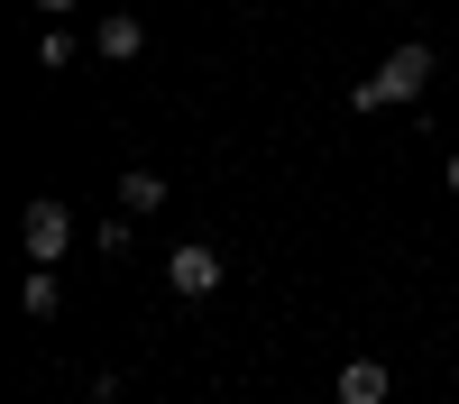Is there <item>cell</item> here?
I'll list each match as a JSON object with an SVG mask.
<instances>
[{"instance_id":"1","label":"cell","mask_w":459,"mask_h":404,"mask_svg":"<svg viewBox=\"0 0 459 404\" xmlns=\"http://www.w3.org/2000/svg\"><path fill=\"white\" fill-rule=\"evenodd\" d=\"M423 83H432V47L413 37V47H395L386 64L368 73V83H350V110H395V101H423Z\"/></svg>"},{"instance_id":"2","label":"cell","mask_w":459,"mask_h":404,"mask_svg":"<svg viewBox=\"0 0 459 404\" xmlns=\"http://www.w3.org/2000/svg\"><path fill=\"white\" fill-rule=\"evenodd\" d=\"M19 248L37 257V267H56V257L74 248V211H65V202H28V211H19Z\"/></svg>"},{"instance_id":"3","label":"cell","mask_w":459,"mask_h":404,"mask_svg":"<svg viewBox=\"0 0 459 404\" xmlns=\"http://www.w3.org/2000/svg\"><path fill=\"white\" fill-rule=\"evenodd\" d=\"M221 276H230V267H221V248H212V239H184V248L166 257V285L184 294V304H203V294H221Z\"/></svg>"},{"instance_id":"4","label":"cell","mask_w":459,"mask_h":404,"mask_svg":"<svg viewBox=\"0 0 459 404\" xmlns=\"http://www.w3.org/2000/svg\"><path fill=\"white\" fill-rule=\"evenodd\" d=\"M331 395H340V404H386V395H395V377H386V358H350Z\"/></svg>"},{"instance_id":"5","label":"cell","mask_w":459,"mask_h":404,"mask_svg":"<svg viewBox=\"0 0 459 404\" xmlns=\"http://www.w3.org/2000/svg\"><path fill=\"white\" fill-rule=\"evenodd\" d=\"M92 47H101L110 64H129V56L147 47V19H129V10H120V19H101V28H92Z\"/></svg>"},{"instance_id":"6","label":"cell","mask_w":459,"mask_h":404,"mask_svg":"<svg viewBox=\"0 0 459 404\" xmlns=\"http://www.w3.org/2000/svg\"><path fill=\"white\" fill-rule=\"evenodd\" d=\"M120 211H166V175L157 166H129L120 175Z\"/></svg>"},{"instance_id":"7","label":"cell","mask_w":459,"mask_h":404,"mask_svg":"<svg viewBox=\"0 0 459 404\" xmlns=\"http://www.w3.org/2000/svg\"><path fill=\"white\" fill-rule=\"evenodd\" d=\"M37 64L65 73V64H74V37H65V28H47V37H37Z\"/></svg>"},{"instance_id":"8","label":"cell","mask_w":459,"mask_h":404,"mask_svg":"<svg viewBox=\"0 0 459 404\" xmlns=\"http://www.w3.org/2000/svg\"><path fill=\"white\" fill-rule=\"evenodd\" d=\"M92 248H101V257H129V211H120V220H101V230H92Z\"/></svg>"},{"instance_id":"9","label":"cell","mask_w":459,"mask_h":404,"mask_svg":"<svg viewBox=\"0 0 459 404\" xmlns=\"http://www.w3.org/2000/svg\"><path fill=\"white\" fill-rule=\"evenodd\" d=\"M37 10H47V19H65V10H74V0H37Z\"/></svg>"},{"instance_id":"10","label":"cell","mask_w":459,"mask_h":404,"mask_svg":"<svg viewBox=\"0 0 459 404\" xmlns=\"http://www.w3.org/2000/svg\"><path fill=\"white\" fill-rule=\"evenodd\" d=\"M441 175H450V193H459V147H450V166H441Z\"/></svg>"}]
</instances>
